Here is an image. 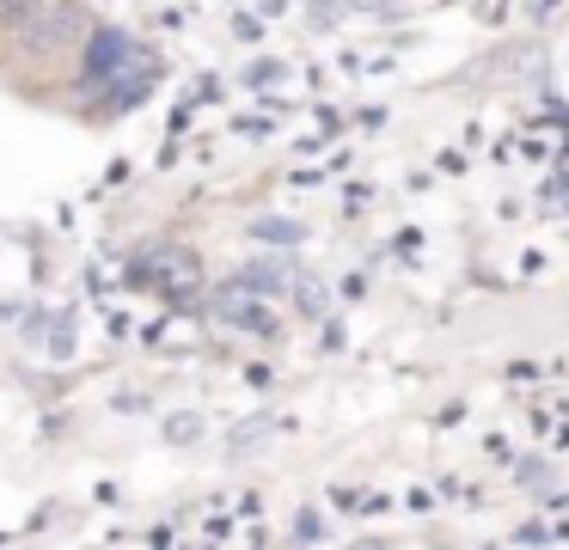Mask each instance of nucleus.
<instances>
[{
    "label": "nucleus",
    "mask_w": 569,
    "mask_h": 550,
    "mask_svg": "<svg viewBox=\"0 0 569 550\" xmlns=\"http://www.w3.org/2000/svg\"><path fill=\"white\" fill-rule=\"evenodd\" d=\"M221 312H227V324H251V330H270V318H263V312H270V306H263L258 293H227V300H221Z\"/></svg>",
    "instance_id": "1"
}]
</instances>
